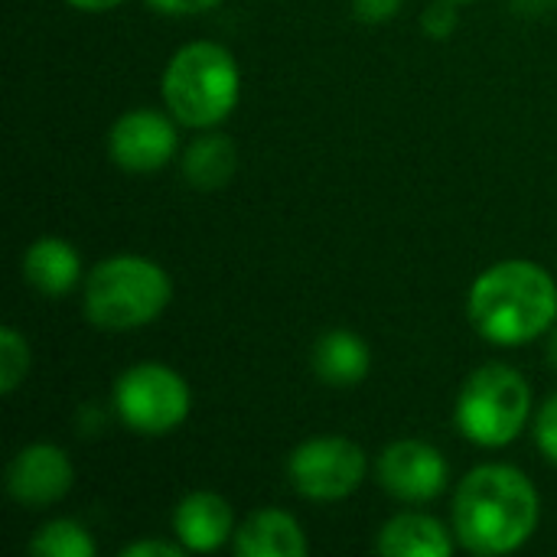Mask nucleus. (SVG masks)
<instances>
[{"label":"nucleus","instance_id":"f257e3e1","mask_svg":"<svg viewBox=\"0 0 557 557\" xmlns=\"http://www.w3.org/2000/svg\"><path fill=\"white\" fill-rule=\"evenodd\" d=\"M542 499L535 483L509 463L470 470L454 496V535L470 555L519 552L539 529Z\"/></svg>","mask_w":557,"mask_h":557},{"label":"nucleus","instance_id":"f03ea898","mask_svg":"<svg viewBox=\"0 0 557 557\" xmlns=\"http://www.w3.org/2000/svg\"><path fill=\"white\" fill-rule=\"evenodd\" d=\"M467 313L493 346L535 343L557 326V281L539 261H499L473 281Z\"/></svg>","mask_w":557,"mask_h":557},{"label":"nucleus","instance_id":"7ed1b4c3","mask_svg":"<svg viewBox=\"0 0 557 557\" xmlns=\"http://www.w3.org/2000/svg\"><path fill=\"white\" fill-rule=\"evenodd\" d=\"M242 98V69L235 55L209 39L186 42L163 69L166 111L193 131L219 127Z\"/></svg>","mask_w":557,"mask_h":557},{"label":"nucleus","instance_id":"20e7f679","mask_svg":"<svg viewBox=\"0 0 557 557\" xmlns=\"http://www.w3.org/2000/svg\"><path fill=\"white\" fill-rule=\"evenodd\" d=\"M173 300L170 274L144 255L98 261L82 287L85 317L95 330L131 333L153 323Z\"/></svg>","mask_w":557,"mask_h":557},{"label":"nucleus","instance_id":"39448f33","mask_svg":"<svg viewBox=\"0 0 557 557\" xmlns=\"http://www.w3.org/2000/svg\"><path fill=\"white\" fill-rule=\"evenodd\" d=\"M532 385L525 375L506 362H490L476 369L454 408L457 431L476 447H509L529 424Z\"/></svg>","mask_w":557,"mask_h":557},{"label":"nucleus","instance_id":"423d86ee","mask_svg":"<svg viewBox=\"0 0 557 557\" xmlns=\"http://www.w3.org/2000/svg\"><path fill=\"white\" fill-rule=\"evenodd\" d=\"M193 408L186 379L163 362H140L117 375L114 411L124 428L144 437H163L183 428Z\"/></svg>","mask_w":557,"mask_h":557},{"label":"nucleus","instance_id":"0eeeda50","mask_svg":"<svg viewBox=\"0 0 557 557\" xmlns=\"http://www.w3.org/2000/svg\"><path fill=\"white\" fill-rule=\"evenodd\" d=\"M366 470H369L366 450L339 434L310 437L287 460L290 486L310 503L349 499L366 483Z\"/></svg>","mask_w":557,"mask_h":557},{"label":"nucleus","instance_id":"6e6552de","mask_svg":"<svg viewBox=\"0 0 557 557\" xmlns=\"http://www.w3.org/2000/svg\"><path fill=\"white\" fill-rule=\"evenodd\" d=\"M176 117L157 108H134L124 111L108 134V153L124 173H157L163 170L176 150H180V134H176Z\"/></svg>","mask_w":557,"mask_h":557},{"label":"nucleus","instance_id":"1a4fd4ad","mask_svg":"<svg viewBox=\"0 0 557 557\" xmlns=\"http://www.w3.org/2000/svg\"><path fill=\"white\" fill-rule=\"evenodd\" d=\"M379 483L398 503L421 506L434 503L447 490L450 467L428 441H395L379 457Z\"/></svg>","mask_w":557,"mask_h":557},{"label":"nucleus","instance_id":"9d476101","mask_svg":"<svg viewBox=\"0 0 557 557\" xmlns=\"http://www.w3.org/2000/svg\"><path fill=\"white\" fill-rule=\"evenodd\" d=\"M75 483V467L69 454L55 444H29L23 447L10 467H7V493L13 503L26 509H46L59 499Z\"/></svg>","mask_w":557,"mask_h":557},{"label":"nucleus","instance_id":"9b49d317","mask_svg":"<svg viewBox=\"0 0 557 557\" xmlns=\"http://www.w3.org/2000/svg\"><path fill=\"white\" fill-rule=\"evenodd\" d=\"M173 535L186 552L212 555L222 545L235 542V512L219 493H189L173 509Z\"/></svg>","mask_w":557,"mask_h":557},{"label":"nucleus","instance_id":"f8f14e48","mask_svg":"<svg viewBox=\"0 0 557 557\" xmlns=\"http://www.w3.org/2000/svg\"><path fill=\"white\" fill-rule=\"evenodd\" d=\"M23 277L42 297H65L82 281V255L59 235L36 238L23 255Z\"/></svg>","mask_w":557,"mask_h":557},{"label":"nucleus","instance_id":"ddd939ff","mask_svg":"<svg viewBox=\"0 0 557 557\" xmlns=\"http://www.w3.org/2000/svg\"><path fill=\"white\" fill-rule=\"evenodd\" d=\"M457 535L444 529L434 516L424 512H398L392 516L375 539V552L385 557H450Z\"/></svg>","mask_w":557,"mask_h":557},{"label":"nucleus","instance_id":"4468645a","mask_svg":"<svg viewBox=\"0 0 557 557\" xmlns=\"http://www.w3.org/2000/svg\"><path fill=\"white\" fill-rule=\"evenodd\" d=\"M307 535L284 509H258L235 529V552L242 557H304Z\"/></svg>","mask_w":557,"mask_h":557},{"label":"nucleus","instance_id":"2eb2a0df","mask_svg":"<svg viewBox=\"0 0 557 557\" xmlns=\"http://www.w3.org/2000/svg\"><path fill=\"white\" fill-rule=\"evenodd\" d=\"M310 362H313V372L323 385L352 388V385L366 382V375L372 369V352L359 333L339 326V330H330L317 339Z\"/></svg>","mask_w":557,"mask_h":557},{"label":"nucleus","instance_id":"dca6fc26","mask_svg":"<svg viewBox=\"0 0 557 557\" xmlns=\"http://www.w3.org/2000/svg\"><path fill=\"white\" fill-rule=\"evenodd\" d=\"M235 170H238V150L225 134L209 131L183 150V173L202 193L222 189L235 176Z\"/></svg>","mask_w":557,"mask_h":557},{"label":"nucleus","instance_id":"f3484780","mask_svg":"<svg viewBox=\"0 0 557 557\" xmlns=\"http://www.w3.org/2000/svg\"><path fill=\"white\" fill-rule=\"evenodd\" d=\"M29 552L36 557H95V539L82 522L52 519L33 535Z\"/></svg>","mask_w":557,"mask_h":557},{"label":"nucleus","instance_id":"a211bd4d","mask_svg":"<svg viewBox=\"0 0 557 557\" xmlns=\"http://www.w3.org/2000/svg\"><path fill=\"white\" fill-rule=\"evenodd\" d=\"M29 375V343L16 326L0 330V395H13Z\"/></svg>","mask_w":557,"mask_h":557},{"label":"nucleus","instance_id":"6ab92c4d","mask_svg":"<svg viewBox=\"0 0 557 557\" xmlns=\"http://www.w3.org/2000/svg\"><path fill=\"white\" fill-rule=\"evenodd\" d=\"M457 7H460V3H454V0H434V3L424 10V16H421L424 33H428L431 39H450L454 29H457V23H460Z\"/></svg>","mask_w":557,"mask_h":557},{"label":"nucleus","instance_id":"aec40b11","mask_svg":"<svg viewBox=\"0 0 557 557\" xmlns=\"http://www.w3.org/2000/svg\"><path fill=\"white\" fill-rule=\"evenodd\" d=\"M535 444L542 457L557 467V395H552L535 414Z\"/></svg>","mask_w":557,"mask_h":557},{"label":"nucleus","instance_id":"412c9836","mask_svg":"<svg viewBox=\"0 0 557 557\" xmlns=\"http://www.w3.org/2000/svg\"><path fill=\"white\" fill-rule=\"evenodd\" d=\"M405 0H352V13L359 23H369V26H379V23H388L401 13Z\"/></svg>","mask_w":557,"mask_h":557},{"label":"nucleus","instance_id":"4be33fe9","mask_svg":"<svg viewBox=\"0 0 557 557\" xmlns=\"http://www.w3.org/2000/svg\"><path fill=\"white\" fill-rule=\"evenodd\" d=\"M144 3L163 16H196V13L215 10L222 0H144Z\"/></svg>","mask_w":557,"mask_h":557},{"label":"nucleus","instance_id":"5701e85b","mask_svg":"<svg viewBox=\"0 0 557 557\" xmlns=\"http://www.w3.org/2000/svg\"><path fill=\"white\" fill-rule=\"evenodd\" d=\"M186 548L180 542H157V539H147V542H134L127 548H121V557H183Z\"/></svg>","mask_w":557,"mask_h":557},{"label":"nucleus","instance_id":"b1692460","mask_svg":"<svg viewBox=\"0 0 557 557\" xmlns=\"http://www.w3.org/2000/svg\"><path fill=\"white\" fill-rule=\"evenodd\" d=\"M65 3L75 7V10H85V13H104V10L121 7L124 0H65Z\"/></svg>","mask_w":557,"mask_h":557},{"label":"nucleus","instance_id":"393cba45","mask_svg":"<svg viewBox=\"0 0 557 557\" xmlns=\"http://www.w3.org/2000/svg\"><path fill=\"white\" fill-rule=\"evenodd\" d=\"M545 359H548V362H552V366L557 369V326L552 330V333H548V349H545Z\"/></svg>","mask_w":557,"mask_h":557},{"label":"nucleus","instance_id":"a878e982","mask_svg":"<svg viewBox=\"0 0 557 557\" xmlns=\"http://www.w3.org/2000/svg\"><path fill=\"white\" fill-rule=\"evenodd\" d=\"M454 3H473V0H454Z\"/></svg>","mask_w":557,"mask_h":557}]
</instances>
